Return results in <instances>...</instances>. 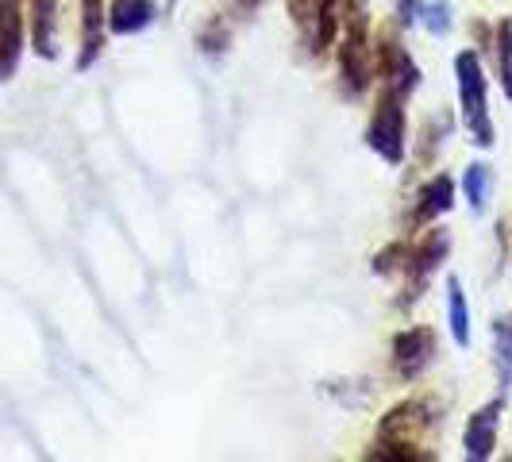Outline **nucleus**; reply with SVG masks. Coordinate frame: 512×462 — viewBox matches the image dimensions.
<instances>
[{
  "label": "nucleus",
  "instance_id": "1",
  "mask_svg": "<svg viewBox=\"0 0 512 462\" xmlns=\"http://www.w3.org/2000/svg\"><path fill=\"white\" fill-rule=\"evenodd\" d=\"M455 70H459V97H462V116H466V128L474 131V143L489 147L493 143V128H489V112H486V77H482V62L478 54H459L455 58Z\"/></svg>",
  "mask_w": 512,
  "mask_h": 462
},
{
  "label": "nucleus",
  "instance_id": "2",
  "mask_svg": "<svg viewBox=\"0 0 512 462\" xmlns=\"http://www.w3.org/2000/svg\"><path fill=\"white\" fill-rule=\"evenodd\" d=\"M343 77L351 89H362L370 77V54H366V16H362V0H343Z\"/></svg>",
  "mask_w": 512,
  "mask_h": 462
},
{
  "label": "nucleus",
  "instance_id": "3",
  "mask_svg": "<svg viewBox=\"0 0 512 462\" xmlns=\"http://www.w3.org/2000/svg\"><path fill=\"white\" fill-rule=\"evenodd\" d=\"M401 97L405 93L389 89L382 108H378V116H374V124L366 131L370 147L382 154V158H389V162H401V154H405V112H401Z\"/></svg>",
  "mask_w": 512,
  "mask_h": 462
},
{
  "label": "nucleus",
  "instance_id": "4",
  "mask_svg": "<svg viewBox=\"0 0 512 462\" xmlns=\"http://www.w3.org/2000/svg\"><path fill=\"white\" fill-rule=\"evenodd\" d=\"M20 0H0V77L16 70L20 58Z\"/></svg>",
  "mask_w": 512,
  "mask_h": 462
},
{
  "label": "nucleus",
  "instance_id": "5",
  "mask_svg": "<svg viewBox=\"0 0 512 462\" xmlns=\"http://www.w3.org/2000/svg\"><path fill=\"white\" fill-rule=\"evenodd\" d=\"M497 412H501V401H493V405L474 412V420L466 428V455L470 459H489L493 436H497Z\"/></svg>",
  "mask_w": 512,
  "mask_h": 462
},
{
  "label": "nucleus",
  "instance_id": "6",
  "mask_svg": "<svg viewBox=\"0 0 512 462\" xmlns=\"http://www.w3.org/2000/svg\"><path fill=\"white\" fill-rule=\"evenodd\" d=\"M393 351H397V366H401V374H416L428 355H432V335L420 332V328H412V332H401L393 339Z\"/></svg>",
  "mask_w": 512,
  "mask_h": 462
},
{
  "label": "nucleus",
  "instance_id": "7",
  "mask_svg": "<svg viewBox=\"0 0 512 462\" xmlns=\"http://www.w3.org/2000/svg\"><path fill=\"white\" fill-rule=\"evenodd\" d=\"M154 20V0H112V12H108V27L116 35H128L139 31Z\"/></svg>",
  "mask_w": 512,
  "mask_h": 462
},
{
  "label": "nucleus",
  "instance_id": "8",
  "mask_svg": "<svg viewBox=\"0 0 512 462\" xmlns=\"http://www.w3.org/2000/svg\"><path fill=\"white\" fill-rule=\"evenodd\" d=\"M451 197H455V185L451 178H436L424 185V193H420V208H416V220H432L439 212H447L451 208Z\"/></svg>",
  "mask_w": 512,
  "mask_h": 462
},
{
  "label": "nucleus",
  "instance_id": "9",
  "mask_svg": "<svg viewBox=\"0 0 512 462\" xmlns=\"http://www.w3.org/2000/svg\"><path fill=\"white\" fill-rule=\"evenodd\" d=\"M447 316H451L455 343L466 347L470 343V312H466V297H462V285L455 278H451V289H447Z\"/></svg>",
  "mask_w": 512,
  "mask_h": 462
},
{
  "label": "nucleus",
  "instance_id": "10",
  "mask_svg": "<svg viewBox=\"0 0 512 462\" xmlns=\"http://www.w3.org/2000/svg\"><path fill=\"white\" fill-rule=\"evenodd\" d=\"M101 24H104V12H101V0H85V54L77 66H89L97 51H101Z\"/></svg>",
  "mask_w": 512,
  "mask_h": 462
},
{
  "label": "nucleus",
  "instance_id": "11",
  "mask_svg": "<svg viewBox=\"0 0 512 462\" xmlns=\"http://www.w3.org/2000/svg\"><path fill=\"white\" fill-rule=\"evenodd\" d=\"M35 47L54 54V0H35Z\"/></svg>",
  "mask_w": 512,
  "mask_h": 462
},
{
  "label": "nucleus",
  "instance_id": "12",
  "mask_svg": "<svg viewBox=\"0 0 512 462\" xmlns=\"http://www.w3.org/2000/svg\"><path fill=\"white\" fill-rule=\"evenodd\" d=\"M466 193H470V205L478 208H486L489 201V174H486V166H470L466 170Z\"/></svg>",
  "mask_w": 512,
  "mask_h": 462
},
{
  "label": "nucleus",
  "instance_id": "13",
  "mask_svg": "<svg viewBox=\"0 0 512 462\" xmlns=\"http://www.w3.org/2000/svg\"><path fill=\"white\" fill-rule=\"evenodd\" d=\"M405 8H416V16L432 27L436 35H443V31L451 27V16H447V8H443V4H424V0H420V4H412V0H405Z\"/></svg>",
  "mask_w": 512,
  "mask_h": 462
},
{
  "label": "nucleus",
  "instance_id": "14",
  "mask_svg": "<svg viewBox=\"0 0 512 462\" xmlns=\"http://www.w3.org/2000/svg\"><path fill=\"white\" fill-rule=\"evenodd\" d=\"M497 54H501V77H505V93L512 97V24H501V31H497Z\"/></svg>",
  "mask_w": 512,
  "mask_h": 462
},
{
  "label": "nucleus",
  "instance_id": "15",
  "mask_svg": "<svg viewBox=\"0 0 512 462\" xmlns=\"http://www.w3.org/2000/svg\"><path fill=\"white\" fill-rule=\"evenodd\" d=\"M497 355H501L505 366L512 362V320H501V324H497Z\"/></svg>",
  "mask_w": 512,
  "mask_h": 462
},
{
  "label": "nucleus",
  "instance_id": "16",
  "mask_svg": "<svg viewBox=\"0 0 512 462\" xmlns=\"http://www.w3.org/2000/svg\"><path fill=\"white\" fill-rule=\"evenodd\" d=\"M247 4H258V0H247Z\"/></svg>",
  "mask_w": 512,
  "mask_h": 462
}]
</instances>
